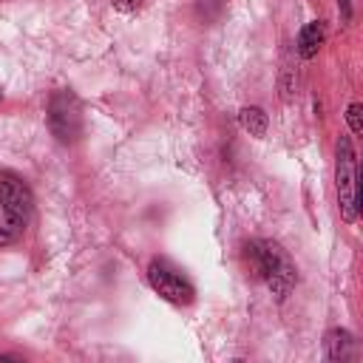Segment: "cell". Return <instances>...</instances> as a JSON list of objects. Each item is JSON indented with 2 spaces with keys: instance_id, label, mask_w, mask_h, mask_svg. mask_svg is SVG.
<instances>
[{
  "instance_id": "obj_4",
  "label": "cell",
  "mask_w": 363,
  "mask_h": 363,
  "mask_svg": "<svg viewBox=\"0 0 363 363\" xmlns=\"http://www.w3.org/2000/svg\"><path fill=\"white\" fill-rule=\"evenodd\" d=\"M0 207H3V216L17 224H26L34 207V196L28 184L11 170H0Z\"/></svg>"
},
{
  "instance_id": "obj_13",
  "label": "cell",
  "mask_w": 363,
  "mask_h": 363,
  "mask_svg": "<svg viewBox=\"0 0 363 363\" xmlns=\"http://www.w3.org/2000/svg\"><path fill=\"white\" fill-rule=\"evenodd\" d=\"M0 96H3V94H0Z\"/></svg>"
},
{
  "instance_id": "obj_7",
  "label": "cell",
  "mask_w": 363,
  "mask_h": 363,
  "mask_svg": "<svg viewBox=\"0 0 363 363\" xmlns=\"http://www.w3.org/2000/svg\"><path fill=\"white\" fill-rule=\"evenodd\" d=\"M354 349V337L346 329H332L326 332V357L329 360H346Z\"/></svg>"
},
{
  "instance_id": "obj_6",
  "label": "cell",
  "mask_w": 363,
  "mask_h": 363,
  "mask_svg": "<svg viewBox=\"0 0 363 363\" xmlns=\"http://www.w3.org/2000/svg\"><path fill=\"white\" fill-rule=\"evenodd\" d=\"M320 43H323V26H320L318 20H312V23H306V26L301 28V34H298V54L306 57V60H312V57L318 54Z\"/></svg>"
},
{
  "instance_id": "obj_9",
  "label": "cell",
  "mask_w": 363,
  "mask_h": 363,
  "mask_svg": "<svg viewBox=\"0 0 363 363\" xmlns=\"http://www.w3.org/2000/svg\"><path fill=\"white\" fill-rule=\"evenodd\" d=\"M363 108H360V102H352L349 108H346V122H349V128H352V133H363Z\"/></svg>"
},
{
  "instance_id": "obj_12",
  "label": "cell",
  "mask_w": 363,
  "mask_h": 363,
  "mask_svg": "<svg viewBox=\"0 0 363 363\" xmlns=\"http://www.w3.org/2000/svg\"><path fill=\"white\" fill-rule=\"evenodd\" d=\"M349 3H352V0H337V6L343 9V14H346V17H349Z\"/></svg>"
},
{
  "instance_id": "obj_2",
  "label": "cell",
  "mask_w": 363,
  "mask_h": 363,
  "mask_svg": "<svg viewBox=\"0 0 363 363\" xmlns=\"http://www.w3.org/2000/svg\"><path fill=\"white\" fill-rule=\"evenodd\" d=\"M335 184H337V204H340V216L343 221H354L357 218V156L352 147L349 136L337 139V153H335Z\"/></svg>"
},
{
  "instance_id": "obj_1",
  "label": "cell",
  "mask_w": 363,
  "mask_h": 363,
  "mask_svg": "<svg viewBox=\"0 0 363 363\" xmlns=\"http://www.w3.org/2000/svg\"><path fill=\"white\" fill-rule=\"evenodd\" d=\"M247 250H250L247 255L252 261V269L267 281V286L278 298H284L292 289V284H295V267H292L289 255L278 244H272V241H255Z\"/></svg>"
},
{
  "instance_id": "obj_8",
  "label": "cell",
  "mask_w": 363,
  "mask_h": 363,
  "mask_svg": "<svg viewBox=\"0 0 363 363\" xmlns=\"http://www.w3.org/2000/svg\"><path fill=\"white\" fill-rule=\"evenodd\" d=\"M238 122L250 136H264L267 133V113L261 108H241Z\"/></svg>"
},
{
  "instance_id": "obj_11",
  "label": "cell",
  "mask_w": 363,
  "mask_h": 363,
  "mask_svg": "<svg viewBox=\"0 0 363 363\" xmlns=\"http://www.w3.org/2000/svg\"><path fill=\"white\" fill-rule=\"evenodd\" d=\"M142 3H145V0H113V9H119V11L130 14V11L142 9Z\"/></svg>"
},
{
  "instance_id": "obj_3",
  "label": "cell",
  "mask_w": 363,
  "mask_h": 363,
  "mask_svg": "<svg viewBox=\"0 0 363 363\" xmlns=\"http://www.w3.org/2000/svg\"><path fill=\"white\" fill-rule=\"evenodd\" d=\"M48 128L60 142H74L82 133V108L74 91H57L48 102Z\"/></svg>"
},
{
  "instance_id": "obj_5",
  "label": "cell",
  "mask_w": 363,
  "mask_h": 363,
  "mask_svg": "<svg viewBox=\"0 0 363 363\" xmlns=\"http://www.w3.org/2000/svg\"><path fill=\"white\" fill-rule=\"evenodd\" d=\"M147 281L170 303H190L193 295H196L193 286H190V281L179 269H173L170 264H164V261H153L147 267Z\"/></svg>"
},
{
  "instance_id": "obj_10",
  "label": "cell",
  "mask_w": 363,
  "mask_h": 363,
  "mask_svg": "<svg viewBox=\"0 0 363 363\" xmlns=\"http://www.w3.org/2000/svg\"><path fill=\"white\" fill-rule=\"evenodd\" d=\"M199 9L204 17H216L224 9V0H199Z\"/></svg>"
}]
</instances>
